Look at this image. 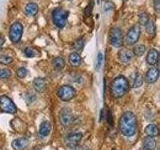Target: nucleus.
I'll return each mask as SVG.
<instances>
[{"instance_id": "nucleus-24", "label": "nucleus", "mask_w": 160, "mask_h": 150, "mask_svg": "<svg viewBox=\"0 0 160 150\" xmlns=\"http://www.w3.org/2000/svg\"><path fill=\"white\" fill-rule=\"evenodd\" d=\"M13 61L12 57L7 56V55H0V64L3 65H9Z\"/></svg>"}, {"instance_id": "nucleus-18", "label": "nucleus", "mask_w": 160, "mask_h": 150, "mask_svg": "<svg viewBox=\"0 0 160 150\" xmlns=\"http://www.w3.org/2000/svg\"><path fill=\"white\" fill-rule=\"evenodd\" d=\"M33 87L37 92H43L46 89V82L42 78H36L33 81Z\"/></svg>"}, {"instance_id": "nucleus-15", "label": "nucleus", "mask_w": 160, "mask_h": 150, "mask_svg": "<svg viewBox=\"0 0 160 150\" xmlns=\"http://www.w3.org/2000/svg\"><path fill=\"white\" fill-rule=\"evenodd\" d=\"M51 131V124L48 121H43L39 126L38 134L40 137H46L48 136V134Z\"/></svg>"}, {"instance_id": "nucleus-1", "label": "nucleus", "mask_w": 160, "mask_h": 150, "mask_svg": "<svg viewBox=\"0 0 160 150\" xmlns=\"http://www.w3.org/2000/svg\"><path fill=\"white\" fill-rule=\"evenodd\" d=\"M119 128L121 133L126 137H132L136 133L137 119L134 113L127 111L125 112L119 121Z\"/></svg>"}, {"instance_id": "nucleus-30", "label": "nucleus", "mask_w": 160, "mask_h": 150, "mask_svg": "<svg viewBox=\"0 0 160 150\" xmlns=\"http://www.w3.org/2000/svg\"><path fill=\"white\" fill-rule=\"evenodd\" d=\"M25 54L28 57H34L35 56V51L32 48H26L25 49Z\"/></svg>"}, {"instance_id": "nucleus-31", "label": "nucleus", "mask_w": 160, "mask_h": 150, "mask_svg": "<svg viewBox=\"0 0 160 150\" xmlns=\"http://www.w3.org/2000/svg\"><path fill=\"white\" fill-rule=\"evenodd\" d=\"M102 53H99L98 56H97V62H96V69L98 70L100 68V66H101V63H102Z\"/></svg>"}, {"instance_id": "nucleus-13", "label": "nucleus", "mask_w": 160, "mask_h": 150, "mask_svg": "<svg viewBox=\"0 0 160 150\" xmlns=\"http://www.w3.org/2000/svg\"><path fill=\"white\" fill-rule=\"evenodd\" d=\"M29 144V141L27 138H24V137H21V138H17L12 141V147L14 150H24L28 146Z\"/></svg>"}, {"instance_id": "nucleus-12", "label": "nucleus", "mask_w": 160, "mask_h": 150, "mask_svg": "<svg viewBox=\"0 0 160 150\" xmlns=\"http://www.w3.org/2000/svg\"><path fill=\"white\" fill-rule=\"evenodd\" d=\"M118 56H119L120 61H121L122 63H124V64H127L132 60L134 54H133L132 51H130V50L122 49V50H120V52L118 53Z\"/></svg>"}, {"instance_id": "nucleus-8", "label": "nucleus", "mask_w": 160, "mask_h": 150, "mask_svg": "<svg viewBox=\"0 0 160 150\" xmlns=\"http://www.w3.org/2000/svg\"><path fill=\"white\" fill-rule=\"evenodd\" d=\"M140 33H141V31H140V28L138 25H134V26H132L131 28H130L128 30V32L126 33V36H125V43L128 44V45H133L135 44L138 39L140 37Z\"/></svg>"}, {"instance_id": "nucleus-29", "label": "nucleus", "mask_w": 160, "mask_h": 150, "mask_svg": "<svg viewBox=\"0 0 160 150\" xmlns=\"http://www.w3.org/2000/svg\"><path fill=\"white\" fill-rule=\"evenodd\" d=\"M16 74H17V76H18L19 78H24V77H26V75H27V69H26V68H24V67H20V68L17 69Z\"/></svg>"}, {"instance_id": "nucleus-34", "label": "nucleus", "mask_w": 160, "mask_h": 150, "mask_svg": "<svg viewBox=\"0 0 160 150\" xmlns=\"http://www.w3.org/2000/svg\"><path fill=\"white\" fill-rule=\"evenodd\" d=\"M4 42H5V37L3 36L2 34H0V47H1L2 45L4 44Z\"/></svg>"}, {"instance_id": "nucleus-6", "label": "nucleus", "mask_w": 160, "mask_h": 150, "mask_svg": "<svg viewBox=\"0 0 160 150\" xmlns=\"http://www.w3.org/2000/svg\"><path fill=\"white\" fill-rule=\"evenodd\" d=\"M0 109H1L2 112L10 114H14L17 110L14 102L6 95L0 96Z\"/></svg>"}, {"instance_id": "nucleus-35", "label": "nucleus", "mask_w": 160, "mask_h": 150, "mask_svg": "<svg viewBox=\"0 0 160 150\" xmlns=\"http://www.w3.org/2000/svg\"><path fill=\"white\" fill-rule=\"evenodd\" d=\"M73 150H89L88 148H86V147H84V146H80V147H78V146H76V147H74V149Z\"/></svg>"}, {"instance_id": "nucleus-37", "label": "nucleus", "mask_w": 160, "mask_h": 150, "mask_svg": "<svg viewBox=\"0 0 160 150\" xmlns=\"http://www.w3.org/2000/svg\"><path fill=\"white\" fill-rule=\"evenodd\" d=\"M68 1H72V0H68Z\"/></svg>"}, {"instance_id": "nucleus-9", "label": "nucleus", "mask_w": 160, "mask_h": 150, "mask_svg": "<svg viewBox=\"0 0 160 150\" xmlns=\"http://www.w3.org/2000/svg\"><path fill=\"white\" fill-rule=\"evenodd\" d=\"M74 116L72 111L69 108H63L59 113V121L63 126H69L73 122Z\"/></svg>"}, {"instance_id": "nucleus-14", "label": "nucleus", "mask_w": 160, "mask_h": 150, "mask_svg": "<svg viewBox=\"0 0 160 150\" xmlns=\"http://www.w3.org/2000/svg\"><path fill=\"white\" fill-rule=\"evenodd\" d=\"M158 57H159V53L156 49H150L148 53H147V56H146V61L149 65H155L158 61Z\"/></svg>"}, {"instance_id": "nucleus-17", "label": "nucleus", "mask_w": 160, "mask_h": 150, "mask_svg": "<svg viewBox=\"0 0 160 150\" xmlns=\"http://www.w3.org/2000/svg\"><path fill=\"white\" fill-rule=\"evenodd\" d=\"M82 59L81 56L77 53V52H72L71 54L69 55V63L72 65L74 67H78L81 65Z\"/></svg>"}, {"instance_id": "nucleus-19", "label": "nucleus", "mask_w": 160, "mask_h": 150, "mask_svg": "<svg viewBox=\"0 0 160 150\" xmlns=\"http://www.w3.org/2000/svg\"><path fill=\"white\" fill-rule=\"evenodd\" d=\"M38 12V5L36 3L30 2L25 6V13L28 16H34Z\"/></svg>"}, {"instance_id": "nucleus-2", "label": "nucleus", "mask_w": 160, "mask_h": 150, "mask_svg": "<svg viewBox=\"0 0 160 150\" xmlns=\"http://www.w3.org/2000/svg\"><path fill=\"white\" fill-rule=\"evenodd\" d=\"M129 90V83L127 79L122 75L117 76L113 80L111 84V88H110V92L114 98H120L124 96L125 94L128 92Z\"/></svg>"}, {"instance_id": "nucleus-16", "label": "nucleus", "mask_w": 160, "mask_h": 150, "mask_svg": "<svg viewBox=\"0 0 160 150\" xmlns=\"http://www.w3.org/2000/svg\"><path fill=\"white\" fill-rule=\"evenodd\" d=\"M156 147V141L154 137L147 136L143 139V148L145 150H154Z\"/></svg>"}, {"instance_id": "nucleus-28", "label": "nucleus", "mask_w": 160, "mask_h": 150, "mask_svg": "<svg viewBox=\"0 0 160 150\" xmlns=\"http://www.w3.org/2000/svg\"><path fill=\"white\" fill-rule=\"evenodd\" d=\"M149 21V16L146 13H141L139 15V23L141 25H145Z\"/></svg>"}, {"instance_id": "nucleus-22", "label": "nucleus", "mask_w": 160, "mask_h": 150, "mask_svg": "<svg viewBox=\"0 0 160 150\" xmlns=\"http://www.w3.org/2000/svg\"><path fill=\"white\" fill-rule=\"evenodd\" d=\"M145 26V29H146V32L149 34V35H153L155 34V30H156V28H155V24L154 22L152 21V20L149 19V21L144 25Z\"/></svg>"}, {"instance_id": "nucleus-36", "label": "nucleus", "mask_w": 160, "mask_h": 150, "mask_svg": "<svg viewBox=\"0 0 160 150\" xmlns=\"http://www.w3.org/2000/svg\"><path fill=\"white\" fill-rule=\"evenodd\" d=\"M33 150H40V148H38V147H35V148H33Z\"/></svg>"}, {"instance_id": "nucleus-23", "label": "nucleus", "mask_w": 160, "mask_h": 150, "mask_svg": "<svg viewBox=\"0 0 160 150\" xmlns=\"http://www.w3.org/2000/svg\"><path fill=\"white\" fill-rule=\"evenodd\" d=\"M145 50H146V47L144 45H136L133 49V54L136 55V56H142Z\"/></svg>"}, {"instance_id": "nucleus-27", "label": "nucleus", "mask_w": 160, "mask_h": 150, "mask_svg": "<svg viewBox=\"0 0 160 150\" xmlns=\"http://www.w3.org/2000/svg\"><path fill=\"white\" fill-rule=\"evenodd\" d=\"M11 76V71L9 69H0V79H7Z\"/></svg>"}, {"instance_id": "nucleus-33", "label": "nucleus", "mask_w": 160, "mask_h": 150, "mask_svg": "<svg viewBox=\"0 0 160 150\" xmlns=\"http://www.w3.org/2000/svg\"><path fill=\"white\" fill-rule=\"evenodd\" d=\"M92 7V2L90 3V5H88V6L86 7V11H85V13H86V15H90V13H91V8Z\"/></svg>"}, {"instance_id": "nucleus-7", "label": "nucleus", "mask_w": 160, "mask_h": 150, "mask_svg": "<svg viewBox=\"0 0 160 150\" xmlns=\"http://www.w3.org/2000/svg\"><path fill=\"white\" fill-rule=\"evenodd\" d=\"M75 95H76V91L70 85H63L58 90V96L62 101H69Z\"/></svg>"}, {"instance_id": "nucleus-32", "label": "nucleus", "mask_w": 160, "mask_h": 150, "mask_svg": "<svg viewBox=\"0 0 160 150\" xmlns=\"http://www.w3.org/2000/svg\"><path fill=\"white\" fill-rule=\"evenodd\" d=\"M154 7H155V10H156V12L160 11V0H155V1H154Z\"/></svg>"}, {"instance_id": "nucleus-26", "label": "nucleus", "mask_w": 160, "mask_h": 150, "mask_svg": "<svg viewBox=\"0 0 160 150\" xmlns=\"http://www.w3.org/2000/svg\"><path fill=\"white\" fill-rule=\"evenodd\" d=\"M72 46H73V49L77 50V51H81L82 48L84 47V41H83V39L82 38L81 39H77L76 41L73 43Z\"/></svg>"}, {"instance_id": "nucleus-25", "label": "nucleus", "mask_w": 160, "mask_h": 150, "mask_svg": "<svg viewBox=\"0 0 160 150\" xmlns=\"http://www.w3.org/2000/svg\"><path fill=\"white\" fill-rule=\"evenodd\" d=\"M142 84H143V77L139 73H137L136 76H135V79H134L133 87L134 88H138V87L141 86Z\"/></svg>"}, {"instance_id": "nucleus-20", "label": "nucleus", "mask_w": 160, "mask_h": 150, "mask_svg": "<svg viewBox=\"0 0 160 150\" xmlns=\"http://www.w3.org/2000/svg\"><path fill=\"white\" fill-rule=\"evenodd\" d=\"M145 133H146L148 136L150 137H156L158 136V128L155 124H149L146 126V128H145Z\"/></svg>"}, {"instance_id": "nucleus-11", "label": "nucleus", "mask_w": 160, "mask_h": 150, "mask_svg": "<svg viewBox=\"0 0 160 150\" xmlns=\"http://www.w3.org/2000/svg\"><path fill=\"white\" fill-rule=\"evenodd\" d=\"M158 77H159V70L158 68H150L148 71L145 74V81L147 83L151 84V83H154L156 82L158 80Z\"/></svg>"}, {"instance_id": "nucleus-10", "label": "nucleus", "mask_w": 160, "mask_h": 150, "mask_svg": "<svg viewBox=\"0 0 160 150\" xmlns=\"http://www.w3.org/2000/svg\"><path fill=\"white\" fill-rule=\"evenodd\" d=\"M82 139V133L81 132H74L67 135V137L65 138V144L67 147L74 148L78 146V144L80 143Z\"/></svg>"}, {"instance_id": "nucleus-21", "label": "nucleus", "mask_w": 160, "mask_h": 150, "mask_svg": "<svg viewBox=\"0 0 160 150\" xmlns=\"http://www.w3.org/2000/svg\"><path fill=\"white\" fill-rule=\"evenodd\" d=\"M52 64H53V67L55 69L60 70V69H62L65 66V61H64V59L62 57H56V58L53 59Z\"/></svg>"}, {"instance_id": "nucleus-3", "label": "nucleus", "mask_w": 160, "mask_h": 150, "mask_svg": "<svg viewBox=\"0 0 160 150\" xmlns=\"http://www.w3.org/2000/svg\"><path fill=\"white\" fill-rule=\"evenodd\" d=\"M68 11L64 10L62 8H56L53 10L52 12V20L55 26L59 28H63L67 23V18H68Z\"/></svg>"}, {"instance_id": "nucleus-4", "label": "nucleus", "mask_w": 160, "mask_h": 150, "mask_svg": "<svg viewBox=\"0 0 160 150\" xmlns=\"http://www.w3.org/2000/svg\"><path fill=\"white\" fill-rule=\"evenodd\" d=\"M22 33H23V26L22 24L16 21L14 22L9 30V38L13 43H17L20 41V39L22 37Z\"/></svg>"}, {"instance_id": "nucleus-5", "label": "nucleus", "mask_w": 160, "mask_h": 150, "mask_svg": "<svg viewBox=\"0 0 160 150\" xmlns=\"http://www.w3.org/2000/svg\"><path fill=\"white\" fill-rule=\"evenodd\" d=\"M109 41L110 44L114 47H120L123 44V35L121 29L118 27H113L110 30L109 34Z\"/></svg>"}]
</instances>
